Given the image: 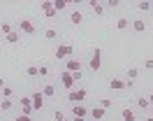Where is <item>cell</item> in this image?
<instances>
[{"instance_id":"6da1fadb","label":"cell","mask_w":153,"mask_h":121,"mask_svg":"<svg viewBox=\"0 0 153 121\" xmlns=\"http://www.w3.org/2000/svg\"><path fill=\"white\" fill-rule=\"evenodd\" d=\"M72 51H74V47H72V44H58L56 51H53V56H56L58 61H65V58H70Z\"/></svg>"},{"instance_id":"7a4b0ae2","label":"cell","mask_w":153,"mask_h":121,"mask_svg":"<svg viewBox=\"0 0 153 121\" xmlns=\"http://www.w3.org/2000/svg\"><path fill=\"white\" fill-rule=\"evenodd\" d=\"M100 63H102V51H100V47H95V49H93V56H91V61H88V65H91L93 72H97V70H100Z\"/></svg>"},{"instance_id":"3957f363","label":"cell","mask_w":153,"mask_h":121,"mask_svg":"<svg viewBox=\"0 0 153 121\" xmlns=\"http://www.w3.org/2000/svg\"><path fill=\"white\" fill-rule=\"evenodd\" d=\"M88 93L84 91V89H76V91H70L67 93V98H70V102H74V105H81V102L86 100Z\"/></svg>"},{"instance_id":"277c9868","label":"cell","mask_w":153,"mask_h":121,"mask_svg":"<svg viewBox=\"0 0 153 121\" xmlns=\"http://www.w3.org/2000/svg\"><path fill=\"white\" fill-rule=\"evenodd\" d=\"M65 70H67V72H72V74L81 72V61H76V58H67V63H65Z\"/></svg>"},{"instance_id":"5b68a950","label":"cell","mask_w":153,"mask_h":121,"mask_svg":"<svg viewBox=\"0 0 153 121\" xmlns=\"http://www.w3.org/2000/svg\"><path fill=\"white\" fill-rule=\"evenodd\" d=\"M30 100H33V110H42V107H44V95H42V91H35L30 95Z\"/></svg>"},{"instance_id":"8992f818","label":"cell","mask_w":153,"mask_h":121,"mask_svg":"<svg viewBox=\"0 0 153 121\" xmlns=\"http://www.w3.org/2000/svg\"><path fill=\"white\" fill-rule=\"evenodd\" d=\"M42 12H44V17L47 19H56V7H53V2H47V0H44V2H42Z\"/></svg>"},{"instance_id":"52a82bcc","label":"cell","mask_w":153,"mask_h":121,"mask_svg":"<svg viewBox=\"0 0 153 121\" xmlns=\"http://www.w3.org/2000/svg\"><path fill=\"white\" fill-rule=\"evenodd\" d=\"M19 28L23 30V33H26V35H35V30H37V28L33 26V21H28V19H21Z\"/></svg>"},{"instance_id":"ba28073f","label":"cell","mask_w":153,"mask_h":121,"mask_svg":"<svg viewBox=\"0 0 153 121\" xmlns=\"http://www.w3.org/2000/svg\"><path fill=\"white\" fill-rule=\"evenodd\" d=\"M60 82H63V86H65V89H70V91H72V86H74V77H72V72H63L60 74Z\"/></svg>"},{"instance_id":"9c48e42d","label":"cell","mask_w":153,"mask_h":121,"mask_svg":"<svg viewBox=\"0 0 153 121\" xmlns=\"http://www.w3.org/2000/svg\"><path fill=\"white\" fill-rule=\"evenodd\" d=\"M21 107H23V110H21V114H26V116H30V114H33V100H30V98H21Z\"/></svg>"},{"instance_id":"30bf717a","label":"cell","mask_w":153,"mask_h":121,"mask_svg":"<svg viewBox=\"0 0 153 121\" xmlns=\"http://www.w3.org/2000/svg\"><path fill=\"white\" fill-rule=\"evenodd\" d=\"M72 112H74V116H79V119H86L88 114H91V110H88L86 105H74V110H72Z\"/></svg>"},{"instance_id":"8fae6325","label":"cell","mask_w":153,"mask_h":121,"mask_svg":"<svg viewBox=\"0 0 153 121\" xmlns=\"http://www.w3.org/2000/svg\"><path fill=\"white\" fill-rule=\"evenodd\" d=\"M105 112H107V110H102V107H93L88 116H91L93 121H102V116H105Z\"/></svg>"},{"instance_id":"7c38bea8","label":"cell","mask_w":153,"mask_h":121,"mask_svg":"<svg viewBox=\"0 0 153 121\" xmlns=\"http://www.w3.org/2000/svg\"><path fill=\"white\" fill-rule=\"evenodd\" d=\"M88 5L93 7V12H95V14H100V17H102V12H105V5H102V2H97V0H88Z\"/></svg>"},{"instance_id":"4fadbf2b","label":"cell","mask_w":153,"mask_h":121,"mask_svg":"<svg viewBox=\"0 0 153 121\" xmlns=\"http://www.w3.org/2000/svg\"><path fill=\"white\" fill-rule=\"evenodd\" d=\"M70 21H72V23H74V26H79V23H81V21H84V14H81V12H79V9H74V12H72V14H70Z\"/></svg>"},{"instance_id":"5bb4252c","label":"cell","mask_w":153,"mask_h":121,"mask_svg":"<svg viewBox=\"0 0 153 121\" xmlns=\"http://www.w3.org/2000/svg\"><path fill=\"white\" fill-rule=\"evenodd\" d=\"M132 28L137 30V33H144V30H146V21H144V19H134V21H132Z\"/></svg>"},{"instance_id":"9a60e30c","label":"cell","mask_w":153,"mask_h":121,"mask_svg":"<svg viewBox=\"0 0 153 121\" xmlns=\"http://www.w3.org/2000/svg\"><path fill=\"white\" fill-rule=\"evenodd\" d=\"M42 95H44V98H53V95H56V86H51V84H47V86L42 89Z\"/></svg>"},{"instance_id":"2e32d148","label":"cell","mask_w":153,"mask_h":121,"mask_svg":"<svg viewBox=\"0 0 153 121\" xmlns=\"http://www.w3.org/2000/svg\"><path fill=\"white\" fill-rule=\"evenodd\" d=\"M109 86H111V91H123V89H125V82H123V79H111Z\"/></svg>"},{"instance_id":"e0dca14e","label":"cell","mask_w":153,"mask_h":121,"mask_svg":"<svg viewBox=\"0 0 153 121\" xmlns=\"http://www.w3.org/2000/svg\"><path fill=\"white\" fill-rule=\"evenodd\" d=\"M5 40H7L10 44H16V42H19V40H21V35H19V33H16V30H12L10 35H5Z\"/></svg>"},{"instance_id":"ac0fdd59","label":"cell","mask_w":153,"mask_h":121,"mask_svg":"<svg viewBox=\"0 0 153 121\" xmlns=\"http://www.w3.org/2000/svg\"><path fill=\"white\" fill-rule=\"evenodd\" d=\"M12 105H14V102H12L10 98H2V102H0V112H7V110H12Z\"/></svg>"},{"instance_id":"d6986e66","label":"cell","mask_w":153,"mask_h":121,"mask_svg":"<svg viewBox=\"0 0 153 121\" xmlns=\"http://www.w3.org/2000/svg\"><path fill=\"white\" fill-rule=\"evenodd\" d=\"M137 74H139V70H137V68H130V70L125 72V77H128V82H134V79H137Z\"/></svg>"},{"instance_id":"ffe728a7","label":"cell","mask_w":153,"mask_h":121,"mask_svg":"<svg viewBox=\"0 0 153 121\" xmlns=\"http://www.w3.org/2000/svg\"><path fill=\"white\" fill-rule=\"evenodd\" d=\"M53 7H56V12L65 9V7H67V0H53Z\"/></svg>"},{"instance_id":"44dd1931","label":"cell","mask_w":153,"mask_h":121,"mask_svg":"<svg viewBox=\"0 0 153 121\" xmlns=\"http://www.w3.org/2000/svg\"><path fill=\"white\" fill-rule=\"evenodd\" d=\"M123 121H134V112L132 110H123Z\"/></svg>"},{"instance_id":"7402d4cb","label":"cell","mask_w":153,"mask_h":121,"mask_svg":"<svg viewBox=\"0 0 153 121\" xmlns=\"http://www.w3.org/2000/svg\"><path fill=\"white\" fill-rule=\"evenodd\" d=\"M128 23H130L128 19H118V21H116V28H118V30H125V28H128Z\"/></svg>"},{"instance_id":"603a6c76","label":"cell","mask_w":153,"mask_h":121,"mask_svg":"<svg viewBox=\"0 0 153 121\" xmlns=\"http://www.w3.org/2000/svg\"><path fill=\"white\" fill-rule=\"evenodd\" d=\"M137 105H139L142 110H149V107H151V102H149V98H139V100H137Z\"/></svg>"},{"instance_id":"cb8c5ba5","label":"cell","mask_w":153,"mask_h":121,"mask_svg":"<svg viewBox=\"0 0 153 121\" xmlns=\"http://www.w3.org/2000/svg\"><path fill=\"white\" fill-rule=\"evenodd\" d=\"M26 72H28V77H37V74H39V68H37V65H30Z\"/></svg>"},{"instance_id":"d4e9b609","label":"cell","mask_w":153,"mask_h":121,"mask_svg":"<svg viewBox=\"0 0 153 121\" xmlns=\"http://www.w3.org/2000/svg\"><path fill=\"white\" fill-rule=\"evenodd\" d=\"M137 7L142 9V12H146V9H151V2H149V0H142V2L137 5Z\"/></svg>"},{"instance_id":"484cf974","label":"cell","mask_w":153,"mask_h":121,"mask_svg":"<svg viewBox=\"0 0 153 121\" xmlns=\"http://www.w3.org/2000/svg\"><path fill=\"white\" fill-rule=\"evenodd\" d=\"M56 35H58V33L53 30V28H49L47 33H44V37H47V40H56Z\"/></svg>"},{"instance_id":"4316f807","label":"cell","mask_w":153,"mask_h":121,"mask_svg":"<svg viewBox=\"0 0 153 121\" xmlns=\"http://www.w3.org/2000/svg\"><path fill=\"white\" fill-rule=\"evenodd\" d=\"M111 105H114V102L109 100V98H102V100H100V107H102V110H107V107H111Z\"/></svg>"},{"instance_id":"83f0119b","label":"cell","mask_w":153,"mask_h":121,"mask_svg":"<svg viewBox=\"0 0 153 121\" xmlns=\"http://www.w3.org/2000/svg\"><path fill=\"white\" fill-rule=\"evenodd\" d=\"M0 33H5V35H10V33H12V26H10V23H2V26H0Z\"/></svg>"},{"instance_id":"f1b7e54d","label":"cell","mask_w":153,"mask_h":121,"mask_svg":"<svg viewBox=\"0 0 153 121\" xmlns=\"http://www.w3.org/2000/svg\"><path fill=\"white\" fill-rule=\"evenodd\" d=\"M2 95H5V98H10V100H12V95H14V91H12L10 86H5V89H2Z\"/></svg>"},{"instance_id":"f546056e","label":"cell","mask_w":153,"mask_h":121,"mask_svg":"<svg viewBox=\"0 0 153 121\" xmlns=\"http://www.w3.org/2000/svg\"><path fill=\"white\" fill-rule=\"evenodd\" d=\"M49 74V68L47 65H39V77H47Z\"/></svg>"},{"instance_id":"4dcf8cb0","label":"cell","mask_w":153,"mask_h":121,"mask_svg":"<svg viewBox=\"0 0 153 121\" xmlns=\"http://www.w3.org/2000/svg\"><path fill=\"white\" fill-rule=\"evenodd\" d=\"M105 5H107V7H118V5H121V2H118V0H107Z\"/></svg>"},{"instance_id":"1f68e13d","label":"cell","mask_w":153,"mask_h":121,"mask_svg":"<svg viewBox=\"0 0 153 121\" xmlns=\"http://www.w3.org/2000/svg\"><path fill=\"white\" fill-rule=\"evenodd\" d=\"M53 119H56V121H63V119H65V116H63V112L58 110V112H53Z\"/></svg>"},{"instance_id":"d6a6232c","label":"cell","mask_w":153,"mask_h":121,"mask_svg":"<svg viewBox=\"0 0 153 121\" xmlns=\"http://www.w3.org/2000/svg\"><path fill=\"white\" fill-rule=\"evenodd\" d=\"M16 121H33V119H30V116H26V114H19V116H16Z\"/></svg>"},{"instance_id":"836d02e7","label":"cell","mask_w":153,"mask_h":121,"mask_svg":"<svg viewBox=\"0 0 153 121\" xmlns=\"http://www.w3.org/2000/svg\"><path fill=\"white\" fill-rule=\"evenodd\" d=\"M144 65H146L149 70H153V58H146V63H144Z\"/></svg>"},{"instance_id":"e575fe53","label":"cell","mask_w":153,"mask_h":121,"mask_svg":"<svg viewBox=\"0 0 153 121\" xmlns=\"http://www.w3.org/2000/svg\"><path fill=\"white\" fill-rule=\"evenodd\" d=\"M5 86H7V84H5V79L0 77V89H5Z\"/></svg>"},{"instance_id":"d590c367","label":"cell","mask_w":153,"mask_h":121,"mask_svg":"<svg viewBox=\"0 0 153 121\" xmlns=\"http://www.w3.org/2000/svg\"><path fill=\"white\" fill-rule=\"evenodd\" d=\"M149 102H151V105H153V91H151V95H149Z\"/></svg>"},{"instance_id":"8d00e7d4","label":"cell","mask_w":153,"mask_h":121,"mask_svg":"<svg viewBox=\"0 0 153 121\" xmlns=\"http://www.w3.org/2000/svg\"><path fill=\"white\" fill-rule=\"evenodd\" d=\"M74 121H86V119H79V116H74Z\"/></svg>"},{"instance_id":"74e56055","label":"cell","mask_w":153,"mask_h":121,"mask_svg":"<svg viewBox=\"0 0 153 121\" xmlns=\"http://www.w3.org/2000/svg\"><path fill=\"white\" fill-rule=\"evenodd\" d=\"M146 121H153V116H149V119H146Z\"/></svg>"},{"instance_id":"f35d334b","label":"cell","mask_w":153,"mask_h":121,"mask_svg":"<svg viewBox=\"0 0 153 121\" xmlns=\"http://www.w3.org/2000/svg\"><path fill=\"white\" fill-rule=\"evenodd\" d=\"M151 116H153V105H151Z\"/></svg>"},{"instance_id":"ab89813d","label":"cell","mask_w":153,"mask_h":121,"mask_svg":"<svg viewBox=\"0 0 153 121\" xmlns=\"http://www.w3.org/2000/svg\"><path fill=\"white\" fill-rule=\"evenodd\" d=\"M63 121H67V119H63Z\"/></svg>"}]
</instances>
